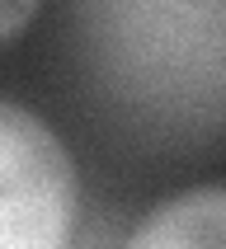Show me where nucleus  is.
I'll use <instances>...</instances> for the list:
<instances>
[{
  "label": "nucleus",
  "instance_id": "nucleus-1",
  "mask_svg": "<svg viewBox=\"0 0 226 249\" xmlns=\"http://www.w3.org/2000/svg\"><path fill=\"white\" fill-rule=\"evenodd\" d=\"M75 165L33 108L0 104V249H71Z\"/></svg>",
  "mask_w": 226,
  "mask_h": 249
},
{
  "label": "nucleus",
  "instance_id": "nucleus-2",
  "mask_svg": "<svg viewBox=\"0 0 226 249\" xmlns=\"http://www.w3.org/2000/svg\"><path fill=\"white\" fill-rule=\"evenodd\" d=\"M123 249H226V183H198L155 202Z\"/></svg>",
  "mask_w": 226,
  "mask_h": 249
},
{
  "label": "nucleus",
  "instance_id": "nucleus-3",
  "mask_svg": "<svg viewBox=\"0 0 226 249\" xmlns=\"http://www.w3.org/2000/svg\"><path fill=\"white\" fill-rule=\"evenodd\" d=\"M28 14H33L28 5H5V10H0V38L14 42V33H19V24H24Z\"/></svg>",
  "mask_w": 226,
  "mask_h": 249
}]
</instances>
